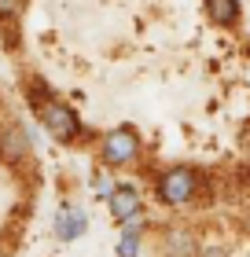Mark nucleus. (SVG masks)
I'll return each mask as SVG.
<instances>
[{"instance_id":"1","label":"nucleus","mask_w":250,"mask_h":257,"mask_svg":"<svg viewBox=\"0 0 250 257\" xmlns=\"http://www.w3.org/2000/svg\"><path fill=\"white\" fill-rule=\"evenodd\" d=\"M195 188H199V180H195L192 169H170V173H162V180H158V195H162L170 206L192 202V198H195Z\"/></svg>"},{"instance_id":"2","label":"nucleus","mask_w":250,"mask_h":257,"mask_svg":"<svg viewBox=\"0 0 250 257\" xmlns=\"http://www.w3.org/2000/svg\"><path fill=\"white\" fill-rule=\"evenodd\" d=\"M41 121H44V128H48L55 140H74V136H77V118H74V110L63 107V103H55V99L41 103Z\"/></svg>"},{"instance_id":"3","label":"nucleus","mask_w":250,"mask_h":257,"mask_svg":"<svg viewBox=\"0 0 250 257\" xmlns=\"http://www.w3.org/2000/svg\"><path fill=\"white\" fill-rule=\"evenodd\" d=\"M140 151V140L133 128H114L111 136L103 140V158L111 162V166H125V162H133Z\"/></svg>"},{"instance_id":"4","label":"nucleus","mask_w":250,"mask_h":257,"mask_svg":"<svg viewBox=\"0 0 250 257\" xmlns=\"http://www.w3.org/2000/svg\"><path fill=\"white\" fill-rule=\"evenodd\" d=\"M136 209H140L136 188H114L111 191V213H114V220H133Z\"/></svg>"},{"instance_id":"5","label":"nucleus","mask_w":250,"mask_h":257,"mask_svg":"<svg viewBox=\"0 0 250 257\" xmlns=\"http://www.w3.org/2000/svg\"><path fill=\"white\" fill-rule=\"evenodd\" d=\"M55 231H59V239H77L81 231H85V209L66 206L63 213L55 217Z\"/></svg>"},{"instance_id":"6","label":"nucleus","mask_w":250,"mask_h":257,"mask_svg":"<svg viewBox=\"0 0 250 257\" xmlns=\"http://www.w3.org/2000/svg\"><path fill=\"white\" fill-rule=\"evenodd\" d=\"M206 11L217 26H235L239 22V0H206Z\"/></svg>"},{"instance_id":"7","label":"nucleus","mask_w":250,"mask_h":257,"mask_svg":"<svg viewBox=\"0 0 250 257\" xmlns=\"http://www.w3.org/2000/svg\"><path fill=\"white\" fill-rule=\"evenodd\" d=\"M0 147H4L8 158H22V155H26V147H30V140H26V133H22V128H4Z\"/></svg>"},{"instance_id":"8","label":"nucleus","mask_w":250,"mask_h":257,"mask_svg":"<svg viewBox=\"0 0 250 257\" xmlns=\"http://www.w3.org/2000/svg\"><path fill=\"white\" fill-rule=\"evenodd\" d=\"M125 231H122V239H118V257H136V250H140V235H136V224L133 220H125Z\"/></svg>"},{"instance_id":"9","label":"nucleus","mask_w":250,"mask_h":257,"mask_svg":"<svg viewBox=\"0 0 250 257\" xmlns=\"http://www.w3.org/2000/svg\"><path fill=\"white\" fill-rule=\"evenodd\" d=\"M202 257H224L221 250H206V253H202Z\"/></svg>"},{"instance_id":"10","label":"nucleus","mask_w":250,"mask_h":257,"mask_svg":"<svg viewBox=\"0 0 250 257\" xmlns=\"http://www.w3.org/2000/svg\"><path fill=\"white\" fill-rule=\"evenodd\" d=\"M0 257H4V253H0Z\"/></svg>"}]
</instances>
